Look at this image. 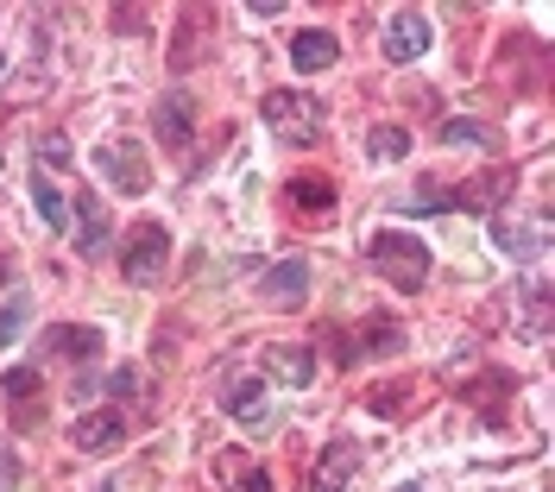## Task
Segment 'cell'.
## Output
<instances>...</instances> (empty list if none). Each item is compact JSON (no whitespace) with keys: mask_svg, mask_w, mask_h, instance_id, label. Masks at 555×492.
Here are the masks:
<instances>
[{"mask_svg":"<svg viewBox=\"0 0 555 492\" xmlns=\"http://www.w3.org/2000/svg\"><path fill=\"white\" fill-rule=\"evenodd\" d=\"M0 70H7V57H0Z\"/></svg>","mask_w":555,"mask_h":492,"instance_id":"f1b7e54d","label":"cell"},{"mask_svg":"<svg viewBox=\"0 0 555 492\" xmlns=\"http://www.w3.org/2000/svg\"><path fill=\"white\" fill-rule=\"evenodd\" d=\"M423 51H429V20L411 13V7L391 13V26H385V57H391V64H411V57H423Z\"/></svg>","mask_w":555,"mask_h":492,"instance_id":"9c48e42d","label":"cell"},{"mask_svg":"<svg viewBox=\"0 0 555 492\" xmlns=\"http://www.w3.org/2000/svg\"><path fill=\"white\" fill-rule=\"evenodd\" d=\"M69 442H76L82 455H114V449L127 442V417H120V411H89V417H76Z\"/></svg>","mask_w":555,"mask_h":492,"instance_id":"ba28073f","label":"cell"},{"mask_svg":"<svg viewBox=\"0 0 555 492\" xmlns=\"http://www.w3.org/2000/svg\"><path fill=\"white\" fill-rule=\"evenodd\" d=\"M398 492H429V487H423V480H404V487H398Z\"/></svg>","mask_w":555,"mask_h":492,"instance_id":"83f0119b","label":"cell"},{"mask_svg":"<svg viewBox=\"0 0 555 492\" xmlns=\"http://www.w3.org/2000/svg\"><path fill=\"white\" fill-rule=\"evenodd\" d=\"M152 127H158V140L165 145H190V133H196V107H190V95L171 89V95L158 102V120H152Z\"/></svg>","mask_w":555,"mask_h":492,"instance_id":"4fadbf2b","label":"cell"},{"mask_svg":"<svg viewBox=\"0 0 555 492\" xmlns=\"http://www.w3.org/2000/svg\"><path fill=\"white\" fill-rule=\"evenodd\" d=\"M221 404H228L246 429L266 423V391H259V379H228V386H221Z\"/></svg>","mask_w":555,"mask_h":492,"instance_id":"9a60e30c","label":"cell"},{"mask_svg":"<svg viewBox=\"0 0 555 492\" xmlns=\"http://www.w3.org/2000/svg\"><path fill=\"white\" fill-rule=\"evenodd\" d=\"M259 366H266V379H278V386H310L315 379V353L310 348H266L259 353Z\"/></svg>","mask_w":555,"mask_h":492,"instance_id":"7c38bea8","label":"cell"},{"mask_svg":"<svg viewBox=\"0 0 555 492\" xmlns=\"http://www.w3.org/2000/svg\"><path fill=\"white\" fill-rule=\"evenodd\" d=\"M69 221H76V253H89V259H102V253H107L102 196H95V190H82V196H76V209H69Z\"/></svg>","mask_w":555,"mask_h":492,"instance_id":"8fae6325","label":"cell"},{"mask_svg":"<svg viewBox=\"0 0 555 492\" xmlns=\"http://www.w3.org/2000/svg\"><path fill=\"white\" fill-rule=\"evenodd\" d=\"M411 404H416L411 386H373V391H366V411H379V417H404Z\"/></svg>","mask_w":555,"mask_h":492,"instance_id":"44dd1931","label":"cell"},{"mask_svg":"<svg viewBox=\"0 0 555 492\" xmlns=\"http://www.w3.org/2000/svg\"><path fill=\"white\" fill-rule=\"evenodd\" d=\"M51 165H57V171L69 165V140H64V133H51V140H38V165H33V171H51Z\"/></svg>","mask_w":555,"mask_h":492,"instance_id":"d4e9b609","label":"cell"},{"mask_svg":"<svg viewBox=\"0 0 555 492\" xmlns=\"http://www.w3.org/2000/svg\"><path fill=\"white\" fill-rule=\"evenodd\" d=\"M26 316H33V297H13V303L0 310V348H7V341H20V328H26Z\"/></svg>","mask_w":555,"mask_h":492,"instance_id":"7402d4cb","label":"cell"},{"mask_svg":"<svg viewBox=\"0 0 555 492\" xmlns=\"http://www.w3.org/2000/svg\"><path fill=\"white\" fill-rule=\"evenodd\" d=\"M165 266H171V234H165L158 221L127 228V246H120V272H127V284H158Z\"/></svg>","mask_w":555,"mask_h":492,"instance_id":"3957f363","label":"cell"},{"mask_svg":"<svg viewBox=\"0 0 555 492\" xmlns=\"http://www.w3.org/2000/svg\"><path fill=\"white\" fill-rule=\"evenodd\" d=\"M7 480H13V461H7V449H0V487H7Z\"/></svg>","mask_w":555,"mask_h":492,"instance_id":"4316f807","label":"cell"},{"mask_svg":"<svg viewBox=\"0 0 555 492\" xmlns=\"http://www.w3.org/2000/svg\"><path fill=\"white\" fill-rule=\"evenodd\" d=\"M404 152H411V133L404 127H379L373 133V158H404Z\"/></svg>","mask_w":555,"mask_h":492,"instance_id":"603a6c76","label":"cell"},{"mask_svg":"<svg viewBox=\"0 0 555 492\" xmlns=\"http://www.w3.org/2000/svg\"><path fill=\"white\" fill-rule=\"evenodd\" d=\"M259 303L266 310H304L310 303V259H278L272 272H259Z\"/></svg>","mask_w":555,"mask_h":492,"instance_id":"277c9868","label":"cell"},{"mask_svg":"<svg viewBox=\"0 0 555 492\" xmlns=\"http://www.w3.org/2000/svg\"><path fill=\"white\" fill-rule=\"evenodd\" d=\"M102 177L120 190V196H145L152 190V171H145V145L120 140V145H102Z\"/></svg>","mask_w":555,"mask_h":492,"instance_id":"5b68a950","label":"cell"},{"mask_svg":"<svg viewBox=\"0 0 555 492\" xmlns=\"http://www.w3.org/2000/svg\"><path fill=\"white\" fill-rule=\"evenodd\" d=\"M492 241H499V253H512V259H537V253H550V215H530V221L499 215L492 221Z\"/></svg>","mask_w":555,"mask_h":492,"instance_id":"52a82bcc","label":"cell"},{"mask_svg":"<svg viewBox=\"0 0 555 492\" xmlns=\"http://www.w3.org/2000/svg\"><path fill=\"white\" fill-rule=\"evenodd\" d=\"M398 348H404V328H398L391 316H373L366 328H360V348L353 353H398Z\"/></svg>","mask_w":555,"mask_h":492,"instance_id":"ac0fdd59","label":"cell"},{"mask_svg":"<svg viewBox=\"0 0 555 492\" xmlns=\"http://www.w3.org/2000/svg\"><path fill=\"white\" fill-rule=\"evenodd\" d=\"M215 480L228 492H272V474L246 455V449H221V455H215Z\"/></svg>","mask_w":555,"mask_h":492,"instance_id":"30bf717a","label":"cell"},{"mask_svg":"<svg viewBox=\"0 0 555 492\" xmlns=\"http://www.w3.org/2000/svg\"><path fill=\"white\" fill-rule=\"evenodd\" d=\"M33 203H38V215H44L57 234L69 228V203H64V190L51 183V171H33Z\"/></svg>","mask_w":555,"mask_h":492,"instance_id":"e0dca14e","label":"cell"},{"mask_svg":"<svg viewBox=\"0 0 555 492\" xmlns=\"http://www.w3.org/2000/svg\"><path fill=\"white\" fill-rule=\"evenodd\" d=\"M259 114H266V127H272L284 145L315 140V133H322V120H328V114H322V102H315V95H304V89H272Z\"/></svg>","mask_w":555,"mask_h":492,"instance_id":"7a4b0ae2","label":"cell"},{"mask_svg":"<svg viewBox=\"0 0 555 492\" xmlns=\"http://www.w3.org/2000/svg\"><path fill=\"white\" fill-rule=\"evenodd\" d=\"M366 266L385 284H398V290H423V279H429V246L416 241V234H404V228H379L366 241Z\"/></svg>","mask_w":555,"mask_h":492,"instance_id":"6da1fadb","label":"cell"},{"mask_svg":"<svg viewBox=\"0 0 555 492\" xmlns=\"http://www.w3.org/2000/svg\"><path fill=\"white\" fill-rule=\"evenodd\" d=\"M114 26H127V33H133V26H152V13H145V7H120V13H114Z\"/></svg>","mask_w":555,"mask_h":492,"instance_id":"484cf974","label":"cell"},{"mask_svg":"<svg viewBox=\"0 0 555 492\" xmlns=\"http://www.w3.org/2000/svg\"><path fill=\"white\" fill-rule=\"evenodd\" d=\"M51 348L64 353V360H95V353H102V328H89V322L51 328Z\"/></svg>","mask_w":555,"mask_h":492,"instance_id":"2e32d148","label":"cell"},{"mask_svg":"<svg viewBox=\"0 0 555 492\" xmlns=\"http://www.w3.org/2000/svg\"><path fill=\"white\" fill-rule=\"evenodd\" d=\"M353 474H360V442H353V436H335L310 467V492H347Z\"/></svg>","mask_w":555,"mask_h":492,"instance_id":"8992f818","label":"cell"},{"mask_svg":"<svg viewBox=\"0 0 555 492\" xmlns=\"http://www.w3.org/2000/svg\"><path fill=\"white\" fill-rule=\"evenodd\" d=\"M335 57H341V44H335V33H297L291 38V64H297V70H328V64H335Z\"/></svg>","mask_w":555,"mask_h":492,"instance_id":"5bb4252c","label":"cell"},{"mask_svg":"<svg viewBox=\"0 0 555 492\" xmlns=\"http://www.w3.org/2000/svg\"><path fill=\"white\" fill-rule=\"evenodd\" d=\"M291 203H297V209H328V203H335V183H328V177H291Z\"/></svg>","mask_w":555,"mask_h":492,"instance_id":"d6986e66","label":"cell"},{"mask_svg":"<svg viewBox=\"0 0 555 492\" xmlns=\"http://www.w3.org/2000/svg\"><path fill=\"white\" fill-rule=\"evenodd\" d=\"M0 391H7V398H13V404L26 411V417L38 411V373H33V366H13V373L0 379Z\"/></svg>","mask_w":555,"mask_h":492,"instance_id":"ffe728a7","label":"cell"},{"mask_svg":"<svg viewBox=\"0 0 555 492\" xmlns=\"http://www.w3.org/2000/svg\"><path fill=\"white\" fill-rule=\"evenodd\" d=\"M442 140H449V145H492V133H486L480 120H449V127H442Z\"/></svg>","mask_w":555,"mask_h":492,"instance_id":"cb8c5ba5","label":"cell"}]
</instances>
